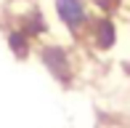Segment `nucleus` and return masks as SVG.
I'll return each instance as SVG.
<instances>
[{
  "mask_svg": "<svg viewBox=\"0 0 130 128\" xmlns=\"http://www.w3.org/2000/svg\"><path fill=\"white\" fill-rule=\"evenodd\" d=\"M19 30L29 37V35H43L45 30H48V24H45V19L40 16V11H35L32 16H24V19H21V27H19Z\"/></svg>",
  "mask_w": 130,
  "mask_h": 128,
  "instance_id": "20e7f679",
  "label": "nucleus"
},
{
  "mask_svg": "<svg viewBox=\"0 0 130 128\" xmlns=\"http://www.w3.org/2000/svg\"><path fill=\"white\" fill-rule=\"evenodd\" d=\"M56 3V11H58V19L69 27L74 35H80L82 30L88 27V8L82 0H53Z\"/></svg>",
  "mask_w": 130,
  "mask_h": 128,
  "instance_id": "f257e3e1",
  "label": "nucleus"
},
{
  "mask_svg": "<svg viewBox=\"0 0 130 128\" xmlns=\"http://www.w3.org/2000/svg\"><path fill=\"white\" fill-rule=\"evenodd\" d=\"M8 45L13 48V54H16V56H27V54H29V37H27L21 30L8 32Z\"/></svg>",
  "mask_w": 130,
  "mask_h": 128,
  "instance_id": "39448f33",
  "label": "nucleus"
},
{
  "mask_svg": "<svg viewBox=\"0 0 130 128\" xmlns=\"http://www.w3.org/2000/svg\"><path fill=\"white\" fill-rule=\"evenodd\" d=\"M120 3H122V0H101V5H104L106 11H109V8H117Z\"/></svg>",
  "mask_w": 130,
  "mask_h": 128,
  "instance_id": "423d86ee",
  "label": "nucleus"
},
{
  "mask_svg": "<svg viewBox=\"0 0 130 128\" xmlns=\"http://www.w3.org/2000/svg\"><path fill=\"white\" fill-rule=\"evenodd\" d=\"M43 61L48 64V69L56 75V78L69 80V59H67V54H64L61 48H56V45L45 48V51H43Z\"/></svg>",
  "mask_w": 130,
  "mask_h": 128,
  "instance_id": "7ed1b4c3",
  "label": "nucleus"
},
{
  "mask_svg": "<svg viewBox=\"0 0 130 128\" xmlns=\"http://www.w3.org/2000/svg\"><path fill=\"white\" fill-rule=\"evenodd\" d=\"M90 40H93V45H96L98 51L111 48L114 40H117L114 21H111V19H98V21H93V27H90Z\"/></svg>",
  "mask_w": 130,
  "mask_h": 128,
  "instance_id": "f03ea898",
  "label": "nucleus"
}]
</instances>
